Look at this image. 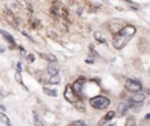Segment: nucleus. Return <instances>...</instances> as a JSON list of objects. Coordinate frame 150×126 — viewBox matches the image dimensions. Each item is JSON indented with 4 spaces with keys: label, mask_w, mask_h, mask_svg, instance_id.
I'll return each mask as SVG.
<instances>
[{
    "label": "nucleus",
    "mask_w": 150,
    "mask_h": 126,
    "mask_svg": "<svg viewBox=\"0 0 150 126\" xmlns=\"http://www.w3.org/2000/svg\"><path fill=\"white\" fill-rule=\"evenodd\" d=\"M136 33V28L131 24H127L124 26L112 38V44L115 47V49H122L127 46V43L131 40V37L134 36V34Z\"/></svg>",
    "instance_id": "nucleus-1"
},
{
    "label": "nucleus",
    "mask_w": 150,
    "mask_h": 126,
    "mask_svg": "<svg viewBox=\"0 0 150 126\" xmlns=\"http://www.w3.org/2000/svg\"><path fill=\"white\" fill-rule=\"evenodd\" d=\"M90 105L97 110H104L110 105V99L104 96H96L89 100Z\"/></svg>",
    "instance_id": "nucleus-2"
},
{
    "label": "nucleus",
    "mask_w": 150,
    "mask_h": 126,
    "mask_svg": "<svg viewBox=\"0 0 150 126\" xmlns=\"http://www.w3.org/2000/svg\"><path fill=\"white\" fill-rule=\"evenodd\" d=\"M125 89H127V91H129L131 93H137V92H139L142 90V85L137 80L127 79V82H125Z\"/></svg>",
    "instance_id": "nucleus-3"
},
{
    "label": "nucleus",
    "mask_w": 150,
    "mask_h": 126,
    "mask_svg": "<svg viewBox=\"0 0 150 126\" xmlns=\"http://www.w3.org/2000/svg\"><path fill=\"white\" fill-rule=\"evenodd\" d=\"M123 27H124V26H123V21H122V20H118V19H114V20H111V21L108 23V28H109L110 33H112V34H115V35H116Z\"/></svg>",
    "instance_id": "nucleus-4"
},
{
    "label": "nucleus",
    "mask_w": 150,
    "mask_h": 126,
    "mask_svg": "<svg viewBox=\"0 0 150 126\" xmlns=\"http://www.w3.org/2000/svg\"><path fill=\"white\" fill-rule=\"evenodd\" d=\"M144 99H145V96H144L143 93H135V94H134L131 98H129L128 100H129L131 107H135V108H136V105L139 106Z\"/></svg>",
    "instance_id": "nucleus-5"
},
{
    "label": "nucleus",
    "mask_w": 150,
    "mask_h": 126,
    "mask_svg": "<svg viewBox=\"0 0 150 126\" xmlns=\"http://www.w3.org/2000/svg\"><path fill=\"white\" fill-rule=\"evenodd\" d=\"M73 91L75 92V94L76 96H83V88H84V80H83V78H81V79H77L74 84H73Z\"/></svg>",
    "instance_id": "nucleus-6"
},
{
    "label": "nucleus",
    "mask_w": 150,
    "mask_h": 126,
    "mask_svg": "<svg viewBox=\"0 0 150 126\" xmlns=\"http://www.w3.org/2000/svg\"><path fill=\"white\" fill-rule=\"evenodd\" d=\"M130 107H131V105H130L129 100H125V102L120 103L118 106H117V116H118V117H123Z\"/></svg>",
    "instance_id": "nucleus-7"
},
{
    "label": "nucleus",
    "mask_w": 150,
    "mask_h": 126,
    "mask_svg": "<svg viewBox=\"0 0 150 126\" xmlns=\"http://www.w3.org/2000/svg\"><path fill=\"white\" fill-rule=\"evenodd\" d=\"M64 98L68 100V102H70V103H75L77 99H76V94H75V92L73 91V88L70 86V85H67L66 86V89H64Z\"/></svg>",
    "instance_id": "nucleus-8"
},
{
    "label": "nucleus",
    "mask_w": 150,
    "mask_h": 126,
    "mask_svg": "<svg viewBox=\"0 0 150 126\" xmlns=\"http://www.w3.org/2000/svg\"><path fill=\"white\" fill-rule=\"evenodd\" d=\"M5 18H6V20L9 22V24H12V26H13V28L18 29V19L15 18V15H14V14H13L11 10L6 9V13H5Z\"/></svg>",
    "instance_id": "nucleus-9"
},
{
    "label": "nucleus",
    "mask_w": 150,
    "mask_h": 126,
    "mask_svg": "<svg viewBox=\"0 0 150 126\" xmlns=\"http://www.w3.org/2000/svg\"><path fill=\"white\" fill-rule=\"evenodd\" d=\"M59 65H57V63L56 62H50L49 64H48V66H47V72L50 75V77L52 76H55V75H59Z\"/></svg>",
    "instance_id": "nucleus-10"
},
{
    "label": "nucleus",
    "mask_w": 150,
    "mask_h": 126,
    "mask_svg": "<svg viewBox=\"0 0 150 126\" xmlns=\"http://www.w3.org/2000/svg\"><path fill=\"white\" fill-rule=\"evenodd\" d=\"M114 117H115V112H114V111H109V112H108V113H107V114L101 119V121L98 123V126H103L104 124L109 123Z\"/></svg>",
    "instance_id": "nucleus-11"
},
{
    "label": "nucleus",
    "mask_w": 150,
    "mask_h": 126,
    "mask_svg": "<svg viewBox=\"0 0 150 126\" xmlns=\"http://www.w3.org/2000/svg\"><path fill=\"white\" fill-rule=\"evenodd\" d=\"M0 34L2 35V37L8 42V43H11L12 46H15V41H14V37L9 34V33H7V32H5V30H1L0 29Z\"/></svg>",
    "instance_id": "nucleus-12"
},
{
    "label": "nucleus",
    "mask_w": 150,
    "mask_h": 126,
    "mask_svg": "<svg viewBox=\"0 0 150 126\" xmlns=\"http://www.w3.org/2000/svg\"><path fill=\"white\" fill-rule=\"evenodd\" d=\"M33 123H34L35 126H43L42 119H41L40 114L36 111H33Z\"/></svg>",
    "instance_id": "nucleus-13"
},
{
    "label": "nucleus",
    "mask_w": 150,
    "mask_h": 126,
    "mask_svg": "<svg viewBox=\"0 0 150 126\" xmlns=\"http://www.w3.org/2000/svg\"><path fill=\"white\" fill-rule=\"evenodd\" d=\"M29 23L32 24V28H39V27L41 26V22H40V20H38L36 18H30V20H29Z\"/></svg>",
    "instance_id": "nucleus-14"
},
{
    "label": "nucleus",
    "mask_w": 150,
    "mask_h": 126,
    "mask_svg": "<svg viewBox=\"0 0 150 126\" xmlns=\"http://www.w3.org/2000/svg\"><path fill=\"white\" fill-rule=\"evenodd\" d=\"M75 107L80 111V112H84L86 111V107H84V104H83V102H80V100H76L75 103Z\"/></svg>",
    "instance_id": "nucleus-15"
},
{
    "label": "nucleus",
    "mask_w": 150,
    "mask_h": 126,
    "mask_svg": "<svg viewBox=\"0 0 150 126\" xmlns=\"http://www.w3.org/2000/svg\"><path fill=\"white\" fill-rule=\"evenodd\" d=\"M60 82H61L60 75H55V76H52V77L49 78V83H50V84H59Z\"/></svg>",
    "instance_id": "nucleus-16"
},
{
    "label": "nucleus",
    "mask_w": 150,
    "mask_h": 126,
    "mask_svg": "<svg viewBox=\"0 0 150 126\" xmlns=\"http://www.w3.org/2000/svg\"><path fill=\"white\" fill-rule=\"evenodd\" d=\"M43 91H45V93L48 94V96H52V97H56V96H57V91H56V90H50V89H48V88H43Z\"/></svg>",
    "instance_id": "nucleus-17"
},
{
    "label": "nucleus",
    "mask_w": 150,
    "mask_h": 126,
    "mask_svg": "<svg viewBox=\"0 0 150 126\" xmlns=\"http://www.w3.org/2000/svg\"><path fill=\"white\" fill-rule=\"evenodd\" d=\"M94 37H95V40L98 41L100 43H104V42H105V40L102 37V34H101L100 32H95V33H94Z\"/></svg>",
    "instance_id": "nucleus-18"
},
{
    "label": "nucleus",
    "mask_w": 150,
    "mask_h": 126,
    "mask_svg": "<svg viewBox=\"0 0 150 126\" xmlns=\"http://www.w3.org/2000/svg\"><path fill=\"white\" fill-rule=\"evenodd\" d=\"M42 58H45V60H47V61H49V62H56V58H55V56H53V55H47V54H41L40 55Z\"/></svg>",
    "instance_id": "nucleus-19"
},
{
    "label": "nucleus",
    "mask_w": 150,
    "mask_h": 126,
    "mask_svg": "<svg viewBox=\"0 0 150 126\" xmlns=\"http://www.w3.org/2000/svg\"><path fill=\"white\" fill-rule=\"evenodd\" d=\"M124 126H137V125H136V120L134 119V117H128V119H127Z\"/></svg>",
    "instance_id": "nucleus-20"
},
{
    "label": "nucleus",
    "mask_w": 150,
    "mask_h": 126,
    "mask_svg": "<svg viewBox=\"0 0 150 126\" xmlns=\"http://www.w3.org/2000/svg\"><path fill=\"white\" fill-rule=\"evenodd\" d=\"M70 126H88V124H86L83 120H75L70 124Z\"/></svg>",
    "instance_id": "nucleus-21"
},
{
    "label": "nucleus",
    "mask_w": 150,
    "mask_h": 126,
    "mask_svg": "<svg viewBox=\"0 0 150 126\" xmlns=\"http://www.w3.org/2000/svg\"><path fill=\"white\" fill-rule=\"evenodd\" d=\"M15 79L18 80V83L19 84H21V85H23V82H22V78H21V72H15Z\"/></svg>",
    "instance_id": "nucleus-22"
},
{
    "label": "nucleus",
    "mask_w": 150,
    "mask_h": 126,
    "mask_svg": "<svg viewBox=\"0 0 150 126\" xmlns=\"http://www.w3.org/2000/svg\"><path fill=\"white\" fill-rule=\"evenodd\" d=\"M2 118H4L5 123L7 124V126H12V124H11V120L8 119V117H7V116H5V114H4V116H2Z\"/></svg>",
    "instance_id": "nucleus-23"
},
{
    "label": "nucleus",
    "mask_w": 150,
    "mask_h": 126,
    "mask_svg": "<svg viewBox=\"0 0 150 126\" xmlns=\"http://www.w3.org/2000/svg\"><path fill=\"white\" fill-rule=\"evenodd\" d=\"M27 60H28L29 62H33V61H34V55H33V54H28V55H27Z\"/></svg>",
    "instance_id": "nucleus-24"
},
{
    "label": "nucleus",
    "mask_w": 150,
    "mask_h": 126,
    "mask_svg": "<svg viewBox=\"0 0 150 126\" xmlns=\"http://www.w3.org/2000/svg\"><path fill=\"white\" fill-rule=\"evenodd\" d=\"M16 68H18V72H21V63L20 62L16 64Z\"/></svg>",
    "instance_id": "nucleus-25"
},
{
    "label": "nucleus",
    "mask_w": 150,
    "mask_h": 126,
    "mask_svg": "<svg viewBox=\"0 0 150 126\" xmlns=\"http://www.w3.org/2000/svg\"><path fill=\"white\" fill-rule=\"evenodd\" d=\"M86 62H87V63H93V60H89V58H87V60H86Z\"/></svg>",
    "instance_id": "nucleus-26"
},
{
    "label": "nucleus",
    "mask_w": 150,
    "mask_h": 126,
    "mask_svg": "<svg viewBox=\"0 0 150 126\" xmlns=\"http://www.w3.org/2000/svg\"><path fill=\"white\" fill-rule=\"evenodd\" d=\"M4 51H5V49L2 47H0V52H4Z\"/></svg>",
    "instance_id": "nucleus-27"
},
{
    "label": "nucleus",
    "mask_w": 150,
    "mask_h": 126,
    "mask_svg": "<svg viewBox=\"0 0 150 126\" xmlns=\"http://www.w3.org/2000/svg\"><path fill=\"white\" fill-rule=\"evenodd\" d=\"M0 108H1V110H6V108H5V106H4V105H0Z\"/></svg>",
    "instance_id": "nucleus-28"
},
{
    "label": "nucleus",
    "mask_w": 150,
    "mask_h": 126,
    "mask_svg": "<svg viewBox=\"0 0 150 126\" xmlns=\"http://www.w3.org/2000/svg\"><path fill=\"white\" fill-rule=\"evenodd\" d=\"M145 118H146V119H150V113H149V114H146V116H145Z\"/></svg>",
    "instance_id": "nucleus-29"
},
{
    "label": "nucleus",
    "mask_w": 150,
    "mask_h": 126,
    "mask_svg": "<svg viewBox=\"0 0 150 126\" xmlns=\"http://www.w3.org/2000/svg\"><path fill=\"white\" fill-rule=\"evenodd\" d=\"M108 126H116L115 124H111V125H108Z\"/></svg>",
    "instance_id": "nucleus-30"
}]
</instances>
